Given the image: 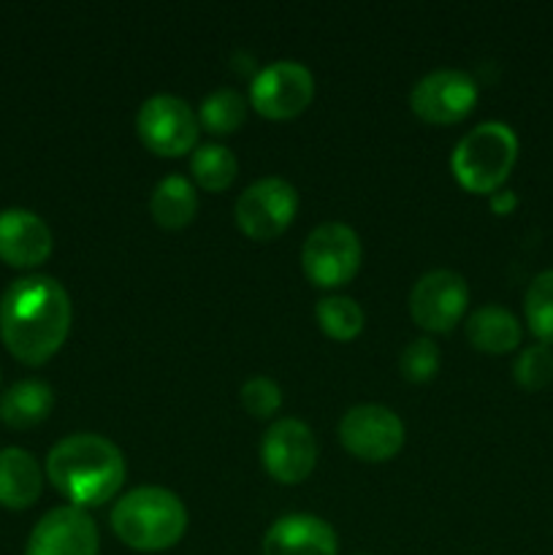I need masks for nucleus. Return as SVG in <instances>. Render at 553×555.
Here are the masks:
<instances>
[{
  "instance_id": "10",
  "label": "nucleus",
  "mask_w": 553,
  "mask_h": 555,
  "mask_svg": "<svg viewBox=\"0 0 553 555\" xmlns=\"http://www.w3.org/2000/svg\"><path fill=\"white\" fill-rule=\"evenodd\" d=\"M470 307V287L464 276L450 269L423 274L410 293V314L417 328L428 334H448Z\"/></svg>"
},
{
  "instance_id": "25",
  "label": "nucleus",
  "mask_w": 553,
  "mask_h": 555,
  "mask_svg": "<svg viewBox=\"0 0 553 555\" xmlns=\"http://www.w3.org/2000/svg\"><path fill=\"white\" fill-rule=\"evenodd\" d=\"M399 372L407 383L423 385L437 377L439 372V350L432 339H415L401 350Z\"/></svg>"
},
{
  "instance_id": "11",
  "label": "nucleus",
  "mask_w": 553,
  "mask_h": 555,
  "mask_svg": "<svg viewBox=\"0 0 553 555\" xmlns=\"http://www.w3.org/2000/svg\"><path fill=\"white\" fill-rule=\"evenodd\" d=\"M260 459L276 482L298 486L312 475L318 464V439L307 423L296 417H282L266 431Z\"/></svg>"
},
{
  "instance_id": "19",
  "label": "nucleus",
  "mask_w": 553,
  "mask_h": 555,
  "mask_svg": "<svg viewBox=\"0 0 553 555\" xmlns=\"http://www.w3.org/2000/svg\"><path fill=\"white\" fill-rule=\"evenodd\" d=\"M150 211L152 220L157 222L166 231H182L193 222L195 211H198V195L195 188L184 177H171L160 179L157 188L152 190L150 198Z\"/></svg>"
},
{
  "instance_id": "15",
  "label": "nucleus",
  "mask_w": 553,
  "mask_h": 555,
  "mask_svg": "<svg viewBox=\"0 0 553 555\" xmlns=\"http://www.w3.org/2000/svg\"><path fill=\"white\" fill-rule=\"evenodd\" d=\"M263 555H339V540L318 515L293 513L269 526Z\"/></svg>"
},
{
  "instance_id": "12",
  "label": "nucleus",
  "mask_w": 553,
  "mask_h": 555,
  "mask_svg": "<svg viewBox=\"0 0 553 555\" xmlns=\"http://www.w3.org/2000/svg\"><path fill=\"white\" fill-rule=\"evenodd\" d=\"M477 85L470 74L453 68L434 70L412 87L410 106L428 125H455L472 114Z\"/></svg>"
},
{
  "instance_id": "21",
  "label": "nucleus",
  "mask_w": 553,
  "mask_h": 555,
  "mask_svg": "<svg viewBox=\"0 0 553 555\" xmlns=\"http://www.w3.org/2000/svg\"><path fill=\"white\" fill-rule=\"evenodd\" d=\"M320 331L334 341H352L363 331V309L347 296H329L314 307Z\"/></svg>"
},
{
  "instance_id": "23",
  "label": "nucleus",
  "mask_w": 553,
  "mask_h": 555,
  "mask_svg": "<svg viewBox=\"0 0 553 555\" xmlns=\"http://www.w3.org/2000/svg\"><path fill=\"white\" fill-rule=\"evenodd\" d=\"M247 119V101L236 90H217L204 98L198 112V122L215 135H231Z\"/></svg>"
},
{
  "instance_id": "9",
  "label": "nucleus",
  "mask_w": 553,
  "mask_h": 555,
  "mask_svg": "<svg viewBox=\"0 0 553 555\" xmlns=\"http://www.w3.org/2000/svg\"><path fill=\"white\" fill-rule=\"evenodd\" d=\"M141 144L157 157H179L198 141V119L177 95H152L136 117Z\"/></svg>"
},
{
  "instance_id": "27",
  "label": "nucleus",
  "mask_w": 553,
  "mask_h": 555,
  "mask_svg": "<svg viewBox=\"0 0 553 555\" xmlns=\"http://www.w3.org/2000/svg\"><path fill=\"white\" fill-rule=\"evenodd\" d=\"M518 206V198H515L513 190H499V193L491 195V211L499 217H507L510 211H515Z\"/></svg>"
},
{
  "instance_id": "18",
  "label": "nucleus",
  "mask_w": 553,
  "mask_h": 555,
  "mask_svg": "<svg viewBox=\"0 0 553 555\" xmlns=\"http://www.w3.org/2000/svg\"><path fill=\"white\" fill-rule=\"evenodd\" d=\"M52 410L54 393L41 379H22V383L11 385L0 399V421L20 431L43 423L52 415Z\"/></svg>"
},
{
  "instance_id": "26",
  "label": "nucleus",
  "mask_w": 553,
  "mask_h": 555,
  "mask_svg": "<svg viewBox=\"0 0 553 555\" xmlns=\"http://www.w3.org/2000/svg\"><path fill=\"white\" fill-rule=\"evenodd\" d=\"M242 406L258 421L274 415L282 406V390L274 379L253 377L242 385Z\"/></svg>"
},
{
  "instance_id": "1",
  "label": "nucleus",
  "mask_w": 553,
  "mask_h": 555,
  "mask_svg": "<svg viewBox=\"0 0 553 555\" xmlns=\"http://www.w3.org/2000/svg\"><path fill=\"white\" fill-rule=\"evenodd\" d=\"M70 298L57 280L43 274L11 282L0 301V339L16 361L41 366L65 345Z\"/></svg>"
},
{
  "instance_id": "8",
  "label": "nucleus",
  "mask_w": 553,
  "mask_h": 555,
  "mask_svg": "<svg viewBox=\"0 0 553 555\" xmlns=\"http://www.w3.org/2000/svg\"><path fill=\"white\" fill-rule=\"evenodd\" d=\"M339 442L352 459L385 464L404 448V423L388 406L358 404L342 417Z\"/></svg>"
},
{
  "instance_id": "7",
  "label": "nucleus",
  "mask_w": 553,
  "mask_h": 555,
  "mask_svg": "<svg viewBox=\"0 0 553 555\" xmlns=\"http://www.w3.org/2000/svg\"><path fill=\"white\" fill-rule=\"evenodd\" d=\"M314 98V76L307 65L280 60L253 76L249 103L266 119H293L309 108Z\"/></svg>"
},
{
  "instance_id": "13",
  "label": "nucleus",
  "mask_w": 553,
  "mask_h": 555,
  "mask_svg": "<svg viewBox=\"0 0 553 555\" xmlns=\"http://www.w3.org/2000/svg\"><path fill=\"white\" fill-rule=\"evenodd\" d=\"M25 555H98V526L79 507H57L30 531Z\"/></svg>"
},
{
  "instance_id": "5",
  "label": "nucleus",
  "mask_w": 553,
  "mask_h": 555,
  "mask_svg": "<svg viewBox=\"0 0 553 555\" xmlns=\"http://www.w3.org/2000/svg\"><path fill=\"white\" fill-rule=\"evenodd\" d=\"M363 260L358 233L342 222H325L307 236L301 266L314 287H342L352 282Z\"/></svg>"
},
{
  "instance_id": "4",
  "label": "nucleus",
  "mask_w": 553,
  "mask_h": 555,
  "mask_svg": "<svg viewBox=\"0 0 553 555\" xmlns=\"http://www.w3.org/2000/svg\"><path fill=\"white\" fill-rule=\"evenodd\" d=\"M518 160V135L504 122H483L455 144L450 168L466 193L493 195L502 190Z\"/></svg>"
},
{
  "instance_id": "2",
  "label": "nucleus",
  "mask_w": 553,
  "mask_h": 555,
  "mask_svg": "<svg viewBox=\"0 0 553 555\" xmlns=\"http://www.w3.org/2000/svg\"><path fill=\"white\" fill-rule=\"evenodd\" d=\"M47 477L70 507H101L125 482V459L119 448L98 434H70L47 455Z\"/></svg>"
},
{
  "instance_id": "16",
  "label": "nucleus",
  "mask_w": 553,
  "mask_h": 555,
  "mask_svg": "<svg viewBox=\"0 0 553 555\" xmlns=\"http://www.w3.org/2000/svg\"><path fill=\"white\" fill-rule=\"evenodd\" d=\"M466 339L486 356H507L515 347H520L524 328L510 309L499 307V304H486L466 320Z\"/></svg>"
},
{
  "instance_id": "20",
  "label": "nucleus",
  "mask_w": 553,
  "mask_h": 555,
  "mask_svg": "<svg viewBox=\"0 0 553 555\" xmlns=\"http://www.w3.org/2000/svg\"><path fill=\"white\" fill-rule=\"evenodd\" d=\"M190 173L209 193H226L239 173L233 152L222 144H204L190 157Z\"/></svg>"
},
{
  "instance_id": "14",
  "label": "nucleus",
  "mask_w": 553,
  "mask_h": 555,
  "mask_svg": "<svg viewBox=\"0 0 553 555\" xmlns=\"http://www.w3.org/2000/svg\"><path fill=\"white\" fill-rule=\"evenodd\" d=\"M52 255V231L27 209L0 211V260L14 269H36Z\"/></svg>"
},
{
  "instance_id": "17",
  "label": "nucleus",
  "mask_w": 553,
  "mask_h": 555,
  "mask_svg": "<svg viewBox=\"0 0 553 555\" xmlns=\"http://www.w3.org/2000/svg\"><path fill=\"white\" fill-rule=\"evenodd\" d=\"M43 475L38 461L27 450H0V507L27 509L38 502Z\"/></svg>"
},
{
  "instance_id": "22",
  "label": "nucleus",
  "mask_w": 553,
  "mask_h": 555,
  "mask_svg": "<svg viewBox=\"0 0 553 555\" xmlns=\"http://www.w3.org/2000/svg\"><path fill=\"white\" fill-rule=\"evenodd\" d=\"M526 325L540 345L553 347V269L540 271L524 296Z\"/></svg>"
},
{
  "instance_id": "24",
  "label": "nucleus",
  "mask_w": 553,
  "mask_h": 555,
  "mask_svg": "<svg viewBox=\"0 0 553 555\" xmlns=\"http://www.w3.org/2000/svg\"><path fill=\"white\" fill-rule=\"evenodd\" d=\"M513 379L529 393L548 388L553 383V347L540 341L524 347L513 363Z\"/></svg>"
},
{
  "instance_id": "3",
  "label": "nucleus",
  "mask_w": 553,
  "mask_h": 555,
  "mask_svg": "<svg viewBox=\"0 0 553 555\" xmlns=\"http://www.w3.org/2000/svg\"><path fill=\"white\" fill-rule=\"evenodd\" d=\"M112 531L125 547L139 553L171 551L188 531V509L177 493L157 486L125 493L112 509Z\"/></svg>"
},
{
  "instance_id": "6",
  "label": "nucleus",
  "mask_w": 553,
  "mask_h": 555,
  "mask_svg": "<svg viewBox=\"0 0 553 555\" xmlns=\"http://www.w3.org/2000/svg\"><path fill=\"white\" fill-rule=\"evenodd\" d=\"M298 211V193L280 177H266L249 184L236 201V225L255 242H271L291 228Z\"/></svg>"
}]
</instances>
